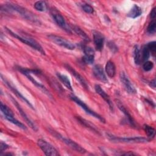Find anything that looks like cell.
Wrapping results in <instances>:
<instances>
[{
  "instance_id": "cell-1",
  "label": "cell",
  "mask_w": 156,
  "mask_h": 156,
  "mask_svg": "<svg viewBox=\"0 0 156 156\" xmlns=\"http://www.w3.org/2000/svg\"><path fill=\"white\" fill-rule=\"evenodd\" d=\"M5 7L7 10L10 11H15L19 13L23 18L30 21V22L36 24H40V21L32 12L29 11L24 7H23L17 4L12 3H7L5 5Z\"/></svg>"
},
{
  "instance_id": "cell-2",
  "label": "cell",
  "mask_w": 156,
  "mask_h": 156,
  "mask_svg": "<svg viewBox=\"0 0 156 156\" xmlns=\"http://www.w3.org/2000/svg\"><path fill=\"white\" fill-rule=\"evenodd\" d=\"M5 30H7V32L12 37H13L14 38H17L18 40L21 41L22 43L32 47V48H34V49L37 50V51L40 52L41 54H45V52L44 51V49L43 48V47L40 45V44L37 42L35 40L29 38V37H21L18 35V34L14 33L12 30H11L10 29L7 28V27H5Z\"/></svg>"
},
{
  "instance_id": "cell-3",
  "label": "cell",
  "mask_w": 156,
  "mask_h": 156,
  "mask_svg": "<svg viewBox=\"0 0 156 156\" xmlns=\"http://www.w3.org/2000/svg\"><path fill=\"white\" fill-rule=\"evenodd\" d=\"M108 139L113 142L117 143H143L149 142L151 140L148 138L143 136H134V137H119L114 136L111 134H107Z\"/></svg>"
},
{
  "instance_id": "cell-4",
  "label": "cell",
  "mask_w": 156,
  "mask_h": 156,
  "mask_svg": "<svg viewBox=\"0 0 156 156\" xmlns=\"http://www.w3.org/2000/svg\"><path fill=\"white\" fill-rule=\"evenodd\" d=\"M70 98H71L74 102H75L77 104H78L80 107H81V108H82V109H83V110H85V112L87 113H88V114L90 115L91 116H93V117H94V118L98 119H99V121H101L102 122H104H104H105V119H104L102 116H101L100 115H99L98 113H97L95 112L94 111L92 110L85 102H83L82 100H80L78 97L74 95V94H71V95L70 96Z\"/></svg>"
},
{
  "instance_id": "cell-5",
  "label": "cell",
  "mask_w": 156,
  "mask_h": 156,
  "mask_svg": "<svg viewBox=\"0 0 156 156\" xmlns=\"http://www.w3.org/2000/svg\"><path fill=\"white\" fill-rule=\"evenodd\" d=\"M48 38L53 43H54L60 46L63 48H65L67 49L73 50L76 48L75 45L73 43H71V41H69V40H66V38H65L56 35L54 34H51V35H48Z\"/></svg>"
},
{
  "instance_id": "cell-6",
  "label": "cell",
  "mask_w": 156,
  "mask_h": 156,
  "mask_svg": "<svg viewBox=\"0 0 156 156\" xmlns=\"http://www.w3.org/2000/svg\"><path fill=\"white\" fill-rule=\"evenodd\" d=\"M37 144L46 155L57 156L59 153L57 150L49 143L43 139H39L37 141Z\"/></svg>"
},
{
  "instance_id": "cell-7",
  "label": "cell",
  "mask_w": 156,
  "mask_h": 156,
  "mask_svg": "<svg viewBox=\"0 0 156 156\" xmlns=\"http://www.w3.org/2000/svg\"><path fill=\"white\" fill-rule=\"evenodd\" d=\"M54 136H58V138L60 140H61L64 143H65L68 146H69L71 149L75 151L76 152H79L80 154H85L87 152V151L83 147H82L80 145H79L76 142H75L74 141H73L69 138H67L63 136H60V135H58L57 133V135L54 134Z\"/></svg>"
},
{
  "instance_id": "cell-8",
  "label": "cell",
  "mask_w": 156,
  "mask_h": 156,
  "mask_svg": "<svg viewBox=\"0 0 156 156\" xmlns=\"http://www.w3.org/2000/svg\"><path fill=\"white\" fill-rule=\"evenodd\" d=\"M10 96V99H11V100H12V101L13 102V104L15 105V107H16V108L18 110V111H19V112H20V113L21 114V116L23 118V119L26 121V122H27V124L29 126V127L32 129H33L34 131H37V130H38V129H37V126H35V124L29 119V118L28 117V116L26 115V113L24 112V110H23V108L21 107V106L20 105V104L18 103V102L12 97V96Z\"/></svg>"
},
{
  "instance_id": "cell-9",
  "label": "cell",
  "mask_w": 156,
  "mask_h": 156,
  "mask_svg": "<svg viewBox=\"0 0 156 156\" xmlns=\"http://www.w3.org/2000/svg\"><path fill=\"white\" fill-rule=\"evenodd\" d=\"M119 77H120L121 82L127 92H128L130 94H135L136 93V90L134 86L131 83L128 77L124 72L121 73Z\"/></svg>"
},
{
  "instance_id": "cell-10",
  "label": "cell",
  "mask_w": 156,
  "mask_h": 156,
  "mask_svg": "<svg viewBox=\"0 0 156 156\" xmlns=\"http://www.w3.org/2000/svg\"><path fill=\"white\" fill-rule=\"evenodd\" d=\"M1 79H2V80L4 81V82L6 84V85L9 87V89H10V90L11 91H12L15 94H16V96H18V98H20L22 101H23L24 102H26L31 108H32L33 110L34 109V106H33V105L16 88V87H14V85H12L9 81H8L7 79H5V78H4L3 77V76H2V75L1 74Z\"/></svg>"
},
{
  "instance_id": "cell-11",
  "label": "cell",
  "mask_w": 156,
  "mask_h": 156,
  "mask_svg": "<svg viewBox=\"0 0 156 156\" xmlns=\"http://www.w3.org/2000/svg\"><path fill=\"white\" fill-rule=\"evenodd\" d=\"M93 35L95 49L99 51H102L104 44V36L102 33L98 31H93Z\"/></svg>"
},
{
  "instance_id": "cell-12",
  "label": "cell",
  "mask_w": 156,
  "mask_h": 156,
  "mask_svg": "<svg viewBox=\"0 0 156 156\" xmlns=\"http://www.w3.org/2000/svg\"><path fill=\"white\" fill-rule=\"evenodd\" d=\"M93 73L98 80L104 83L108 82L103 67L101 65H96L94 66L93 68Z\"/></svg>"
},
{
  "instance_id": "cell-13",
  "label": "cell",
  "mask_w": 156,
  "mask_h": 156,
  "mask_svg": "<svg viewBox=\"0 0 156 156\" xmlns=\"http://www.w3.org/2000/svg\"><path fill=\"white\" fill-rule=\"evenodd\" d=\"M65 68L77 80L79 81V82L83 87L87 89L88 88V85L84 79V78L77 72L74 69H73L71 66H69L68 64H65Z\"/></svg>"
},
{
  "instance_id": "cell-14",
  "label": "cell",
  "mask_w": 156,
  "mask_h": 156,
  "mask_svg": "<svg viewBox=\"0 0 156 156\" xmlns=\"http://www.w3.org/2000/svg\"><path fill=\"white\" fill-rule=\"evenodd\" d=\"M94 89L96 92L99 94L103 99L107 103V104L109 106V108L112 111L113 110V104L109 97V96L104 91V90L101 88V87L99 85H95L94 86Z\"/></svg>"
},
{
  "instance_id": "cell-15",
  "label": "cell",
  "mask_w": 156,
  "mask_h": 156,
  "mask_svg": "<svg viewBox=\"0 0 156 156\" xmlns=\"http://www.w3.org/2000/svg\"><path fill=\"white\" fill-rule=\"evenodd\" d=\"M23 74L25 75V76L27 77V79H28L29 80H30V82H32V83L34 85H35L37 88H38L40 90H41L44 94H46L47 96H48L49 97H51V98L52 97V96H51V94H50L49 91L48 90V89L45 87V86L43 85L41 83H40V82H38L37 80H36L32 76L31 74L26 73H24V74Z\"/></svg>"
},
{
  "instance_id": "cell-16",
  "label": "cell",
  "mask_w": 156,
  "mask_h": 156,
  "mask_svg": "<svg viewBox=\"0 0 156 156\" xmlns=\"http://www.w3.org/2000/svg\"><path fill=\"white\" fill-rule=\"evenodd\" d=\"M52 17L54 20L59 26L66 30L68 32H70L71 29L69 27H68L65 20L62 15L57 13H52Z\"/></svg>"
},
{
  "instance_id": "cell-17",
  "label": "cell",
  "mask_w": 156,
  "mask_h": 156,
  "mask_svg": "<svg viewBox=\"0 0 156 156\" xmlns=\"http://www.w3.org/2000/svg\"><path fill=\"white\" fill-rule=\"evenodd\" d=\"M117 105L119 108V109L124 114V115L126 116V117L127 119V121L129 122V123L132 126V127H135V122L133 119V118L132 117V116L130 115V113L129 112V111L126 109V108L120 102H117Z\"/></svg>"
},
{
  "instance_id": "cell-18",
  "label": "cell",
  "mask_w": 156,
  "mask_h": 156,
  "mask_svg": "<svg viewBox=\"0 0 156 156\" xmlns=\"http://www.w3.org/2000/svg\"><path fill=\"white\" fill-rule=\"evenodd\" d=\"M105 72L110 78H113L116 74V66L112 61H108L105 65Z\"/></svg>"
},
{
  "instance_id": "cell-19",
  "label": "cell",
  "mask_w": 156,
  "mask_h": 156,
  "mask_svg": "<svg viewBox=\"0 0 156 156\" xmlns=\"http://www.w3.org/2000/svg\"><path fill=\"white\" fill-rule=\"evenodd\" d=\"M141 14H142V10L141 7L136 4H134V5L132 7V9L127 14V16L132 18H136L140 16Z\"/></svg>"
},
{
  "instance_id": "cell-20",
  "label": "cell",
  "mask_w": 156,
  "mask_h": 156,
  "mask_svg": "<svg viewBox=\"0 0 156 156\" xmlns=\"http://www.w3.org/2000/svg\"><path fill=\"white\" fill-rule=\"evenodd\" d=\"M57 76L58 78V79L61 81V82L69 90H70L71 91H73V88H72V86L70 82L69 79H68V77L65 75V74H62L60 73H57Z\"/></svg>"
},
{
  "instance_id": "cell-21",
  "label": "cell",
  "mask_w": 156,
  "mask_h": 156,
  "mask_svg": "<svg viewBox=\"0 0 156 156\" xmlns=\"http://www.w3.org/2000/svg\"><path fill=\"white\" fill-rule=\"evenodd\" d=\"M76 118H77V121H78L80 124H82L83 126H84L85 127L88 128L89 129L91 130L92 131L95 132L97 133H99L98 130H97V129L96 128V127H95L93 124H92L90 121H87V120H85V119H82V118H80V116H76Z\"/></svg>"
},
{
  "instance_id": "cell-22",
  "label": "cell",
  "mask_w": 156,
  "mask_h": 156,
  "mask_svg": "<svg viewBox=\"0 0 156 156\" xmlns=\"http://www.w3.org/2000/svg\"><path fill=\"white\" fill-rule=\"evenodd\" d=\"M73 29L75 32V33L76 34H77L80 38H82L85 41H86V42L90 41V38L88 37V35L79 27H78L77 26H74L73 27Z\"/></svg>"
},
{
  "instance_id": "cell-23",
  "label": "cell",
  "mask_w": 156,
  "mask_h": 156,
  "mask_svg": "<svg viewBox=\"0 0 156 156\" xmlns=\"http://www.w3.org/2000/svg\"><path fill=\"white\" fill-rule=\"evenodd\" d=\"M5 118L7 120H8L9 122L17 126L20 128H21L23 130H27V128L25 126V125L24 124H23L22 122H21L20 121H19L18 120H17L16 119H15L14 116H5Z\"/></svg>"
},
{
  "instance_id": "cell-24",
  "label": "cell",
  "mask_w": 156,
  "mask_h": 156,
  "mask_svg": "<svg viewBox=\"0 0 156 156\" xmlns=\"http://www.w3.org/2000/svg\"><path fill=\"white\" fill-rule=\"evenodd\" d=\"M143 129L145 131L147 136V138L149 140H152V138H154L155 134V130L152 127L147 124H144L143 126Z\"/></svg>"
},
{
  "instance_id": "cell-25",
  "label": "cell",
  "mask_w": 156,
  "mask_h": 156,
  "mask_svg": "<svg viewBox=\"0 0 156 156\" xmlns=\"http://www.w3.org/2000/svg\"><path fill=\"white\" fill-rule=\"evenodd\" d=\"M133 57H134V62L136 65L140 64L141 62V51L140 48L137 45L135 46L134 50H133Z\"/></svg>"
},
{
  "instance_id": "cell-26",
  "label": "cell",
  "mask_w": 156,
  "mask_h": 156,
  "mask_svg": "<svg viewBox=\"0 0 156 156\" xmlns=\"http://www.w3.org/2000/svg\"><path fill=\"white\" fill-rule=\"evenodd\" d=\"M141 51V62H146L147 61L149 58L150 57V51L148 49L146 45H144L142 47Z\"/></svg>"
},
{
  "instance_id": "cell-27",
  "label": "cell",
  "mask_w": 156,
  "mask_h": 156,
  "mask_svg": "<svg viewBox=\"0 0 156 156\" xmlns=\"http://www.w3.org/2000/svg\"><path fill=\"white\" fill-rule=\"evenodd\" d=\"M34 8L40 12H44L47 9V4L46 2L43 1H37L34 4Z\"/></svg>"
},
{
  "instance_id": "cell-28",
  "label": "cell",
  "mask_w": 156,
  "mask_h": 156,
  "mask_svg": "<svg viewBox=\"0 0 156 156\" xmlns=\"http://www.w3.org/2000/svg\"><path fill=\"white\" fill-rule=\"evenodd\" d=\"M2 113L4 115V116H14L13 113L12 111L5 104H4L2 102H1V107H0Z\"/></svg>"
},
{
  "instance_id": "cell-29",
  "label": "cell",
  "mask_w": 156,
  "mask_h": 156,
  "mask_svg": "<svg viewBox=\"0 0 156 156\" xmlns=\"http://www.w3.org/2000/svg\"><path fill=\"white\" fill-rule=\"evenodd\" d=\"M156 29V23L155 20H152L149 24L147 27V32L150 34H154Z\"/></svg>"
},
{
  "instance_id": "cell-30",
  "label": "cell",
  "mask_w": 156,
  "mask_h": 156,
  "mask_svg": "<svg viewBox=\"0 0 156 156\" xmlns=\"http://www.w3.org/2000/svg\"><path fill=\"white\" fill-rule=\"evenodd\" d=\"M146 46L147 47L150 52H151V54L154 56L156 52V42L155 41L149 42L146 44Z\"/></svg>"
},
{
  "instance_id": "cell-31",
  "label": "cell",
  "mask_w": 156,
  "mask_h": 156,
  "mask_svg": "<svg viewBox=\"0 0 156 156\" xmlns=\"http://www.w3.org/2000/svg\"><path fill=\"white\" fill-rule=\"evenodd\" d=\"M82 60L86 64H93L94 62V55H84V56L82 57Z\"/></svg>"
},
{
  "instance_id": "cell-32",
  "label": "cell",
  "mask_w": 156,
  "mask_h": 156,
  "mask_svg": "<svg viewBox=\"0 0 156 156\" xmlns=\"http://www.w3.org/2000/svg\"><path fill=\"white\" fill-rule=\"evenodd\" d=\"M154 67V63L151 61H146L143 65V68L145 71H151Z\"/></svg>"
},
{
  "instance_id": "cell-33",
  "label": "cell",
  "mask_w": 156,
  "mask_h": 156,
  "mask_svg": "<svg viewBox=\"0 0 156 156\" xmlns=\"http://www.w3.org/2000/svg\"><path fill=\"white\" fill-rule=\"evenodd\" d=\"M83 51L85 55H94V49L88 46H84L83 48Z\"/></svg>"
},
{
  "instance_id": "cell-34",
  "label": "cell",
  "mask_w": 156,
  "mask_h": 156,
  "mask_svg": "<svg viewBox=\"0 0 156 156\" xmlns=\"http://www.w3.org/2000/svg\"><path fill=\"white\" fill-rule=\"evenodd\" d=\"M82 10H83L85 12H86V13H87L91 14V13H93V12H94L93 8L90 5L87 4H83V5H82Z\"/></svg>"
},
{
  "instance_id": "cell-35",
  "label": "cell",
  "mask_w": 156,
  "mask_h": 156,
  "mask_svg": "<svg viewBox=\"0 0 156 156\" xmlns=\"http://www.w3.org/2000/svg\"><path fill=\"white\" fill-rule=\"evenodd\" d=\"M108 46L109 49L113 52H116L118 51V48L115 45V44L112 42V41H109L108 42Z\"/></svg>"
},
{
  "instance_id": "cell-36",
  "label": "cell",
  "mask_w": 156,
  "mask_h": 156,
  "mask_svg": "<svg viewBox=\"0 0 156 156\" xmlns=\"http://www.w3.org/2000/svg\"><path fill=\"white\" fill-rule=\"evenodd\" d=\"M9 147V146L7 144H6L5 143H4L3 142H1V144H0V151H1V152H2L6 150Z\"/></svg>"
},
{
  "instance_id": "cell-37",
  "label": "cell",
  "mask_w": 156,
  "mask_h": 156,
  "mask_svg": "<svg viewBox=\"0 0 156 156\" xmlns=\"http://www.w3.org/2000/svg\"><path fill=\"white\" fill-rule=\"evenodd\" d=\"M155 15H156V12H155V8H153L152 10H151V13H150V16L151 17V18L152 20H155Z\"/></svg>"
},
{
  "instance_id": "cell-38",
  "label": "cell",
  "mask_w": 156,
  "mask_h": 156,
  "mask_svg": "<svg viewBox=\"0 0 156 156\" xmlns=\"http://www.w3.org/2000/svg\"><path fill=\"white\" fill-rule=\"evenodd\" d=\"M150 86L151 87H152L153 88H155V79H154L153 80H152L150 82Z\"/></svg>"
}]
</instances>
